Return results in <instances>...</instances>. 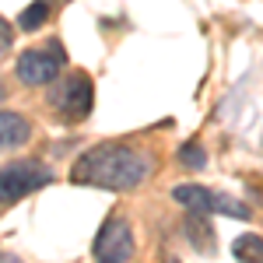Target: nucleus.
Masks as SVG:
<instances>
[{"mask_svg":"<svg viewBox=\"0 0 263 263\" xmlns=\"http://www.w3.org/2000/svg\"><path fill=\"white\" fill-rule=\"evenodd\" d=\"M91 256H95V263H130L134 232H130L126 218H109L102 224L95 235V246H91Z\"/></svg>","mask_w":263,"mask_h":263,"instance_id":"5","label":"nucleus"},{"mask_svg":"<svg viewBox=\"0 0 263 263\" xmlns=\"http://www.w3.org/2000/svg\"><path fill=\"white\" fill-rule=\"evenodd\" d=\"M179 162L186 165V168H203V165H207V151H203L197 141H190V144L179 147Z\"/></svg>","mask_w":263,"mask_h":263,"instance_id":"11","label":"nucleus"},{"mask_svg":"<svg viewBox=\"0 0 263 263\" xmlns=\"http://www.w3.org/2000/svg\"><path fill=\"white\" fill-rule=\"evenodd\" d=\"M182 232H186V239L197 246L200 253H214V232H211V224H207V214L190 211L186 221H182Z\"/></svg>","mask_w":263,"mask_h":263,"instance_id":"8","label":"nucleus"},{"mask_svg":"<svg viewBox=\"0 0 263 263\" xmlns=\"http://www.w3.org/2000/svg\"><path fill=\"white\" fill-rule=\"evenodd\" d=\"M11 46H14V28L0 18V53H4V49H11Z\"/></svg>","mask_w":263,"mask_h":263,"instance_id":"13","label":"nucleus"},{"mask_svg":"<svg viewBox=\"0 0 263 263\" xmlns=\"http://www.w3.org/2000/svg\"><path fill=\"white\" fill-rule=\"evenodd\" d=\"M168 263H179V260H168Z\"/></svg>","mask_w":263,"mask_h":263,"instance_id":"16","label":"nucleus"},{"mask_svg":"<svg viewBox=\"0 0 263 263\" xmlns=\"http://www.w3.org/2000/svg\"><path fill=\"white\" fill-rule=\"evenodd\" d=\"M0 263H21L18 256H11V253H0Z\"/></svg>","mask_w":263,"mask_h":263,"instance_id":"14","label":"nucleus"},{"mask_svg":"<svg viewBox=\"0 0 263 263\" xmlns=\"http://www.w3.org/2000/svg\"><path fill=\"white\" fill-rule=\"evenodd\" d=\"M151 172V158L144 151H134L126 144H99L91 151H84L70 179L78 186H102V190H134L141 186L144 176Z\"/></svg>","mask_w":263,"mask_h":263,"instance_id":"1","label":"nucleus"},{"mask_svg":"<svg viewBox=\"0 0 263 263\" xmlns=\"http://www.w3.org/2000/svg\"><path fill=\"white\" fill-rule=\"evenodd\" d=\"M232 256L239 263H263V239L260 235H242L232 242Z\"/></svg>","mask_w":263,"mask_h":263,"instance_id":"9","label":"nucleus"},{"mask_svg":"<svg viewBox=\"0 0 263 263\" xmlns=\"http://www.w3.org/2000/svg\"><path fill=\"white\" fill-rule=\"evenodd\" d=\"M49 182H53V172L42 162H32V158L7 162V165H0V203H18L28 193L49 186Z\"/></svg>","mask_w":263,"mask_h":263,"instance_id":"2","label":"nucleus"},{"mask_svg":"<svg viewBox=\"0 0 263 263\" xmlns=\"http://www.w3.org/2000/svg\"><path fill=\"white\" fill-rule=\"evenodd\" d=\"M63 67H67V53H63V46L57 39L39 46V49H28V53H21L18 63H14V74H18L21 84H28V88H39V84H53L57 78L63 74Z\"/></svg>","mask_w":263,"mask_h":263,"instance_id":"3","label":"nucleus"},{"mask_svg":"<svg viewBox=\"0 0 263 263\" xmlns=\"http://www.w3.org/2000/svg\"><path fill=\"white\" fill-rule=\"evenodd\" d=\"M172 200L182 203L186 211H197V214H214L218 193H211L207 186H197V182H182V186L172 190Z\"/></svg>","mask_w":263,"mask_h":263,"instance_id":"7","label":"nucleus"},{"mask_svg":"<svg viewBox=\"0 0 263 263\" xmlns=\"http://www.w3.org/2000/svg\"><path fill=\"white\" fill-rule=\"evenodd\" d=\"M57 88H53V95H49V105H53V112L67 123H78L84 120L88 112H91V105H95V88L88 81V74H67V78H57Z\"/></svg>","mask_w":263,"mask_h":263,"instance_id":"4","label":"nucleus"},{"mask_svg":"<svg viewBox=\"0 0 263 263\" xmlns=\"http://www.w3.org/2000/svg\"><path fill=\"white\" fill-rule=\"evenodd\" d=\"M32 141V123L25 120L21 112H7L0 109V151H11L21 144Z\"/></svg>","mask_w":263,"mask_h":263,"instance_id":"6","label":"nucleus"},{"mask_svg":"<svg viewBox=\"0 0 263 263\" xmlns=\"http://www.w3.org/2000/svg\"><path fill=\"white\" fill-rule=\"evenodd\" d=\"M214 211H221V214H228V218H253L249 211H246L239 200H232V197H224V193H218V203H214Z\"/></svg>","mask_w":263,"mask_h":263,"instance_id":"12","label":"nucleus"},{"mask_svg":"<svg viewBox=\"0 0 263 263\" xmlns=\"http://www.w3.org/2000/svg\"><path fill=\"white\" fill-rule=\"evenodd\" d=\"M0 99H4V84H0Z\"/></svg>","mask_w":263,"mask_h":263,"instance_id":"15","label":"nucleus"},{"mask_svg":"<svg viewBox=\"0 0 263 263\" xmlns=\"http://www.w3.org/2000/svg\"><path fill=\"white\" fill-rule=\"evenodd\" d=\"M46 18H49V4H46V0H35V4H28L18 14V25L25 32H35L39 25H46Z\"/></svg>","mask_w":263,"mask_h":263,"instance_id":"10","label":"nucleus"}]
</instances>
